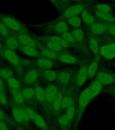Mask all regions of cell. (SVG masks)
<instances>
[{
    "label": "cell",
    "instance_id": "obj_1",
    "mask_svg": "<svg viewBox=\"0 0 115 130\" xmlns=\"http://www.w3.org/2000/svg\"><path fill=\"white\" fill-rule=\"evenodd\" d=\"M2 22H4L8 28L13 30L20 32L22 30V26L21 23L14 17H12V16L2 17Z\"/></svg>",
    "mask_w": 115,
    "mask_h": 130
},
{
    "label": "cell",
    "instance_id": "obj_2",
    "mask_svg": "<svg viewBox=\"0 0 115 130\" xmlns=\"http://www.w3.org/2000/svg\"><path fill=\"white\" fill-rule=\"evenodd\" d=\"M12 114L14 119L17 123H23L29 120L24 109L22 108H14L12 109Z\"/></svg>",
    "mask_w": 115,
    "mask_h": 130
},
{
    "label": "cell",
    "instance_id": "obj_3",
    "mask_svg": "<svg viewBox=\"0 0 115 130\" xmlns=\"http://www.w3.org/2000/svg\"><path fill=\"white\" fill-rule=\"evenodd\" d=\"M85 10V6L81 4L71 6L65 10L64 12V16L66 18H71L73 16H79Z\"/></svg>",
    "mask_w": 115,
    "mask_h": 130
},
{
    "label": "cell",
    "instance_id": "obj_4",
    "mask_svg": "<svg viewBox=\"0 0 115 130\" xmlns=\"http://www.w3.org/2000/svg\"><path fill=\"white\" fill-rule=\"evenodd\" d=\"M101 54L108 60L115 59V43L104 45L100 48Z\"/></svg>",
    "mask_w": 115,
    "mask_h": 130
},
{
    "label": "cell",
    "instance_id": "obj_5",
    "mask_svg": "<svg viewBox=\"0 0 115 130\" xmlns=\"http://www.w3.org/2000/svg\"><path fill=\"white\" fill-rule=\"evenodd\" d=\"M91 95L90 92V88L87 87L83 90L81 93L79 97V106L81 108L86 107V106L89 103V102L91 101Z\"/></svg>",
    "mask_w": 115,
    "mask_h": 130
},
{
    "label": "cell",
    "instance_id": "obj_6",
    "mask_svg": "<svg viewBox=\"0 0 115 130\" xmlns=\"http://www.w3.org/2000/svg\"><path fill=\"white\" fill-rule=\"evenodd\" d=\"M4 56L6 59L13 66H17L19 64V58L18 55L14 52V50L6 49L4 50Z\"/></svg>",
    "mask_w": 115,
    "mask_h": 130
},
{
    "label": "cell",
    "instance_id": "obj_7",
    "mask_svg": "<svg viewBox=\"0 0 115 130\" xmlns=\"http://www.w3.org/2000/svg\"><path fill=\"white\" fill-rule=\"evenodd\" d=\"M97 79L104 85H110L115 80V77L112 74L99 72L97 73Z\"/></svg>",
    "mask_w": 115,
    "mask_h": 130
},
{
    "label": "cell",
    "instance_id": "obj_8",
    "mask_svg": "<svg viewBox=\"0 0 115 130\" xmlns=\"http://www.w3.org/2000/svg\"><path fill=\"white\" fill-rule=\"evenodd\" d=\"M45 90V100L47 102L52 103L58 94V89L56 85H49L46 87Z\"/></svg>",
    "mask_w": 115,
    "mask_h": 130
},
{
    "label": "cell",
    "instance_id": "obj_9",
    "mask_svg": "<svg viewBox=\"0 0 115 130\" xmlns=\"http://www.w3.org/2000/svg\"><path fill=\"white\" fill-rule=\"evenodd\" d=\"M39 77L38 72L35 69H31L25 73L23 80L26 84H32L37 81Z\"/></svg>",
    "mask_w": 115,
    "mask_h": 130
},
{
    "label": "cell",
    "instance_id": "obj_10",
    "mask_svg": "<svg viewBox=\"0 0 115 130\" xmlns=\"http://www.w3.org/2000/svg\"><path fill=\"white\" fill-rule=\"evenodd\" d=\"M17 39L19 41V42L22 45H26V46L35 47L37 45V43L33 39L30 38V37L24 34L19 33L17 35Z\"/></svg>",
    "mask_w": 115,
    "mask_h": 130
},
{
    "label": "cell",
    "instance_id": "obj_11",
    "mask_svg": "<svg viewBox=\"0 0 115 130\" xmlns=\"http://www.w3.org/2000/svg\"><path fill=\"white\" fill-rule=\"evenodd\" d=\"M102 83L97 79L95 80L93 83H91V85L89 86L90 88V92H91V98L93 99L99 94L102 91Z\"/></svg>",
    "mask_w": 115,
    "mask_h": 130
},
{
    "label": "cell",
    "instance_id": "obj_12",
    "mask_svg": "<svg viewBox=\"0 0 115 130\" xmlns=\"http://www.w3.org/2000/svg\"><path fill=\"white\" fill-rule=\"evenodd\" d=\"M88 74H87V69L85 67H81L79 70V73L77 74V83L79 86H82L84 85L88 78Z\"/></svg>",
    "mask_w": 115,
    "mask_h": 130
},
{
    "label": "cell",
    "instance_id": "obj_13",
    "mask_svg": "<svg viewBox=\"0 0 115 130\" xmlns=\"http://www.w3.org/2000/svg\"><path fill=\"white\" fill-rule=\"evenodd\" d=\"M107 27L106 24L100 22H94L90 26V30L93 34L102 35L106 32Z\"/></svg>",
    "mask_w": 115,
    "mask_h": 130
},
{
    "label": "cell",
    "instance_id": "obj_14",
    "mask_svg": "<svg viewBox=\"0 0 115 130\" xmlns=\"http://www.w3.org/2000/svg\"><path fill=\"white\" fill-rule=\"evenodd\" d=\"M81 18L83 20V21L85 22V24L87 25H90L93 24L95 22V19L93 15L87 10H84L81 14Z\"/></svg>",
    "mask_w": 115,
    "mask_h": 130
},
{
    "label": "cell",
    "instance_id": "obj_15",
    "mask_svg": "<svg viewBox=\"0 0 115 130\" xmlns=\"http://www.w3.org/2000/svg\"><path fill=\"white\" fill-rule=\"evenodd\" d=\"M21 51L23 54L29 57H37L38 56V51L35 47L26 46V45H22Z\"/></svg>",
    "mask_w": 115,
    "mask_h": 130
},
{
    "label": "cell",
    "instance_id": "obj_16",
    "mask_svg": "<svg viewBox=\"0 0 115 130\" xmlns=\"http://www.w3.org/2000/svg\"><path fill=\"white\" fill-rule=\"evenodd\" d=\"M6 45L8 49L15 50L19 47L20 42L18 39L15 38L14 37L8 36L6 39Z\"/></svg>",
    "mask_w": 115,
    "mask_h": 130
},
{
    "label": "cell",
    "instance_id": "obj_17",
    "mask_svg": "<svg viewBox=\"0 0 115 130\" xmlns=\"http://www.w3.org/2000/svg\"><path fill=\"white\" fill-rule=\"evenodd\" d=\"M95 15L102 20L106 21V22H114L115 20V18L114 16L112 15L110 12H100L97 10H95Z\"/></svg>",
    "mask_w": 115,
    "mask_h": 130
},
{
    "label": "cell",
    "instance_id": "obj_18",
    "mask_svg": "<svg viewBox=\"0 0 115 130\" xmlns=\"http://www.w3.org/2000/svg\"><path fill=\"white\" fill-rule=\"evenodd\" d=\"M36 62L39 67L43 69H51L53 67L52 62L50 59L39 58L37 59Z\"/></svg>",
    "mask_w": 115,
    "mask_h": 130
},
{
    "label": "cell",
    "instance_id": "obj_19",
    "mask_svg": "<svg viewBox=\"0 0 115 130\" xmlns=\"http://www.w3.org/2000/svg\"><path fill=\"white\" fill-rule=\"evenodd\" d=\"M32 121H34L35 125L39 128L40 129H45L47 127V123L45 120L44 119V118L42 117L39 114L36 113Z\"/></svg>",
    "mask_w": 115,
    "mask_h": 130
},
{
    "label": "cell",
    "instance_id": "obj_20",
    "mask_svg": "<svg viewBox=\"0 0 115 130\" xmlns=\"http://www.w3.org/2000/svg\"><path fill=\"white\" fill-rule=\"evenodd\" d=\"M11 93H12L13 99L14 101L18 104H23L24 102V98L22 93V91H19L18 89H11Z\"/></svg>",
    "mask_w": 115,
    "mask_h": 130
},
{
    "label": "cell",
    "instance_id": "obj_21",
    "mask_svg": "<svg viewBox=\"0 0 115 130\" xmlns=\"http://www.w3.org/2000/svg\"><path fill=\"white\" fill-rule=\"evenodd\" d=\"M35 95L37 101H44L45 100V90L41 86L37 87L35 89Z\"/></svg>",
    "mask_w": 115,
    "mask_h": 130
},
{
    "label": "cell",
    "instance_id": "obj_22",
    "mask_svg": "<svg viewBox=\"0 0 115 130\" xmlns=\"http://www.w3.org/2000/svg\"><path fill=\"white\" fill-rule=\"evenodd\" d=\"M97 70H98V63L97 61H93L87 68L88 77L90 78L94 77L97 73Z\"/></svg>",
    "mask_w": 115,
    "mask_h": 130
},
{
    "label": "cell",
    "instance_id": "obj_23",
    "mask_svg": "<svg viewBox=\"0 0 115 130\" xmlns=\"http://www.w3.org/2000/svg\"><path fill=\"white\" fill-rule=\"evenodd\" d=\"M41 54L45 58L52 60V59H56L58 57V55L56 52L50 49H45L41 51Z\"/></svg>",
    "mask_w": 115,
    "mask_h": 130
},
{
    "label": "cell",
    "instance_id": "obj_24",
    "mask_svg": "<svg viewBox=\"0 0 115 130\" xmlns=\"http://www.w3.org/2000/svg\"><path fill=\"white\" fill-rule=\"evenodd\" d=\"M81 22H82V19L79 16H73L71 18H69L68 20L69 24L75 28H79L81 25Z\"/></svg>",
    "mask_w": 115,
    "mask_h": 130
},
{
    "label": "cell",
    "instance_id": "obj_25",
    "mask_svg": "<svg viewBox=\"0 0 115 130\" xmlns=\"http://www.w3.org/2000/svg\"><path fill=\"white\" fill-rule=\"evenodd\" d=\"M60 60L66 64H75L77 62V60L73 55L64 54L60 56Z\"/></svg>",
    "mask_w": 115,
    "mask_h": 130
},
{
    "label": "cell",
    "instance_id": "obj_26",
    "mask_svg": "<svg viewBox=\"0 0 115 130\" xmlns=\"http://www.w3.org/2000/svg\"><path fill=\"white\" fill-rule=\"evenodd\" d=\"M63 100V96L60 93H58L54 100L53 104V108L55 111H58L61 109V105H62V102Z\"/></svg>",
    "mask_w": 115,
    "mask_h": 130
},
{
    "label": "cell",
    "instance_id": "obj_27",
    "mask_svg": "<svg viewBox=\"0 0 115 130\" xmlns=\"http://www.w3.org/2000/svg\"><path fill=\"white\" fill-rule=\"evenodd\" d=\"M70 79H71V76L69 73L62 71L58 73V81L61 84H67L70 81Z\"/></svg>",
    "mask_w": 115,
    "mask_h": 130
},
{
    "label": "cell",
    "instance_id": "obj_28",
    "mask_svg": "<svg viewBox=\"0 0 115 130\" xmlns=\"http://www.w3.org/2000/svg\"><path fill=\"white\" fill-rule=\"evenodd\" d=\"M6 82L8 83V85H9V87L11 88V89H19L20 87V82L14 77L7 79Z\"/></svg>",
    "mask_w": 115,
    "mask_h": 130
},
{
    "label": "cell",
    "instance_id": "obj_29",
    "mask_svg": "<svg viewBox=\"0 0 115 130\" xmlns=\"http://www.w3.org/2000/svg\"><path fill=\"white\" fill-rule=\"evenodd\" d=\"M43 75L48 81H54L56 79H58V73L56 71H50V69H47L46 71H43Z\"/></svg>",
    "mask_w": 115,
    "mask_h": 130
},
{
    "label": "cell",
    "instance_id": "obj_30",
    "mask_svg": "<svg viewBox=\"0 0 115 130\" xmlns=\"http://www.w3.org/2000/svg\"><path fill=\"white\" fill-rule=\"evenodd\" d=\"M56 30L60 33H64V32H68L69 30V25L67 22L64 21H60L58 22L56 24Z\"/></svg>",
    "mask_w": 115,
    "mask_h": 130
},
{
    "label": "cell",
    "instance_id": "obj_31",
    "mask_svg": "<svg viewBox=\"0 0 115 130\" xmlns=\"http://www.w3.org/2000/svg\"><path fill=\"white\" fill-rule=\"evenodd\" d=\"M51 41H52L54 43L60 45L61 47H67L69 46V43L67 41H65L62 37L54 36L51 38Z\"/></svg>",
    "mask_w": 115,
    "mask_h": 130
},
{
    "label": "cell",
    "instance_id": "obj_32",
    "mask_svg": "<svg viewBox=\"0 0 115 130\" xmlns=\"http://www.w3.org/2000/svg\"><path fill=\"white\" fill-rule=\"evenodd\" d=\"M14 76V73L10 69H4L0 71V77L3 79H10Z\"/></svg>",
    "mask_w": 115,
    "mask_h": 130
},
{
    "label": "cell",
    "instance_id": "obj_33",
    "mask_svg": "<svg viewBox=\"0 0 115 130\" xmlns=\"http://www.w3.org/2000/svg\"><path fill=\"white\" fill-rule=\"evenodd\" d=\"M22 93L25 100H30L35 95V89L32 87H26L22 89Z\"/></svg>",
    "mask_w": 115,
    "mask_h": 130
},
{
    "label": "cell",
    "instance_id": "obj_34",
    "mask_svg": "<svg viewBox=\"0 0 115 130\" xmlns=\"http://www.w3.org/2000/svg\"><path fill=\"white\" fill-rule=\"evenodd\" d=\"M89 47H90V49L92 52L96 53L98 52V51L100 50L99 48V44H98V42L94 38H91L90 40H89Z\"/></svg>",
    "mask_w": 115,
    "mask_h": 130
},
{
    "label": "cell",
    "instance_id": "obj_35",
    "mask_svg": "<svg viewBox=\"0 0 115 130\" xmlns=\"http://www.w3.org/2000/svg\"><path fill=\"white\" fill-rule=\"evenodd\" d=\"M95 10H97V11H100V12H110V11H111V8L108 4H97L95 6Z\"/></svg>",
    "mask_w": 115,
    "mask_h": 130
},
{
    "label": "cell",
    "instance_id": "obj_36",
    "mask_svg": "<svg viewBox=\"0 0 115 130\" xmlns=\"http://www.w3.org/2000/svg\"><path fill=\"white\" fill-rule=\"evenodd\" d=\"M72 35L74 37V38L77 41H81L83 39V32L82 31V30H81L79 28H77L74 29V30L72 31Z\"/></svg>",
    "mask_w": 115,
    "mask_h": 130
},
{
    "label": "cell",
    "instance_id": "obj_37",
    "mask_svg": "<svg viewBox=\"0 0 115 130\" xmlns=\"http://www.w3.org/2000/svg\"><path fill=\"white\" fill-rule=\"evenodd\" d=\"M0 34L4 37L10 36V30L3 22H0Z\"/></svg>",
    "mask_w": 115,
    "mask_h": 130
},
{
    "label": "cell",
    "instance_id": "obj_38",
    "mask_svg": "<svg viewBox=\"0 0 115 130\" xmlns=\"http://www.w3.org/2000/svg\"><path fill=\"white\" fill-rule=\"evenodd\" d=\"M69 121H70V120L68 119L66 115L61 116L60 117L58 118V120L59 125L62 127H66L69 125Z\"/></svg>",
    "mask_w": 115,
    "mask_h": 130
},
{
    "label": "cell",
    "instance_id": "obj_39",
    "mask_svg": "<svg viewBox=\"0 0 115 130\" xmlns=\"http://www.w3.org/2000/svg\"><path fill=\"white\" fill-rule=\"evenodd\" d=\"M73 100L70 97H67L65 98H63L62 102V105H61V109H66L68 108L69 106L72 105Z\"/></svg>",
    "mask_w": 115,
    "mask_h": 130
},
{
    "label": "cell",
    "instance_id": "obj_40",
    "mask_svg": "<svg viewBox=\"0 0 115 130\" xmlns=\"http://www.w3.org/2000/svg\"><path fill=\"white\" fill-rule=\"evenodd\" d=\"M47 47L49 49H50V50L54 51V52H59L61 50V48H62L60 45H58L57 43H56L51 40L50 41L47 43Z\"/></svg>",
    "mask_w": 115,
    "mask_h": 130
},
{
    "label": "cell",
    "instance_id": "obj_41",
    "mask_svg": "<svg viewBox=\"0 0 115 130\" xmlns=\"http://www.w3.org/2000/svg\"><path fill=\"white\" fill-rule=\"evenodd\" d=\"M62 37L65 41H67L68 43H74L75 41V39L74 38V37L72 35V33L69 32H64L62 34Z\"/></svg>",
    "mask_w": 115,
    "mask_h": 130
},
{
    "label": "cell",
    "instance_id": "obj_42",
    "mask_svg": "<svg viewBox=\"0 0 115 130\" xmlns=\"http://www.w3.org/2000/svg\"><path fill=\"white\" fill-rule=\"evenodd\" d=\"M75 107L73 106V105H71V106H69L67 110V113H66V115L68 117L70 121L73 119V118L75 117Z\"/></svg>",
    "mask_w": 115,
    "mask_h": 130
},
{
    "label": "cell",
    "instance_id": "obj_43",
    "mask_svg": "<svg viewBox=\"0 0 115 130\" xmlns=\"http://www.w3.org/2000/svg\"><path fill=\"white\" fill-rule=\"evenodd\" d=\"M0 104L3 106H7L8 104V97L4 91H0Z\"/></svg>",
    "mask_w": 115,
    "mask_h": 130
},
{
    "label": "cell",
    "instance_id": "obj_44",
    "mask_svg": "<svg viewBox=\"0 0 115 130\" xmlns=\"http://www.w3.org/2000/svg\"><path fill=\"white\" fill-rule=\"evenodd\" d=\"M24 109L25 112H26V115L28 116L29 120H33V118H34V117L36 115V112L32 108H30L29 107H25Z\"/></svg>",
    "mask_w": 115,
    "mask_h": 130
},
{
    "label": "cell",
    "instance_id": "obj_45",
    "mask_svg": "<svg viewBox=\"0 0 115 130\" xmlns=\"http://www.w3.org/2000/svg\"><path fill=\"white\" fill-rule=\"evenodd\" d=\"M0 130H9L8 125L4 120H0Z\"/></svg>",
    "mask_w": 115,
    "mask_h": 130
},
{
    "label": "cell",
    "instance_id": "obj_46",
    "mask_svg": "<svg viewBox=\"0 0 115 130\" xmlns=\"http://www.w3.org/2000/svg\"><path fill=\"white\" fill-rule=\"evenodd\" d=\"M108 32H109L110 34L114 35V36H115V24L110 25L109 27L108 28Z\"/></svg>",
    "mask_w": 115,
    "mask_h": 130
},
{
    "label": "cell",
    "instance_id": "obj_47",
    "mask_svg": "<svg viewBox=\"0 0 115 130\" xmlns=\"http://www.w3.org/2000/svg\"><path fill=\"white\" fill-rule=\"evenodd\" d=\"M6 118H7V116L5 112L0 108V120H4L6 119Z\"/></svg>",
    "mask_w": 115,
    "mask_h": 130
},
{
    "label": "cell",
    "instance_id": "obj_48",
    "mask_svg": "<svg viewBox=\"0 0 115 130\" xmlns=\"http://www.w3.org/2000/svg\"><path fill=\"white\" fill-rule=\"evenodd\" d=\"M4 83L3 81V79L0 77V91H4Z\"/></svg>",
    "mask_w": 115,
    "mask_h": 130
},
{
    "label": "cell",
    "instance_id": "obj_49",
    "mask_svg": "<svg viewBox=\"0 0 115 130\" xmlns=\"http://www.w3.org/2000/svg\"><path fill=\"white\" fill-rule=\"evenodd\" d=\"M52 4H56L57 2H58V0H50Z\"/></svg>",
    "mask_w": 115,
    "mask_h": 130
},
{
    "label": "cell",
    "instance_id": "obj_50",
    "mask_svg": "<svg viewBox=\"0 0 115 130\" xmlns=\"http://www.w3.org/2000/svg\"><path fill=\"white\" fill-rule=\"evenodd\" d=\"M2 43H1V42H0V51L2 50Z\"/></svg>",
    "mask_w": 115,
    "mask_h": 130
},
{
    "label": "cell",
    "instance_id": "obj_51",
    "mask_svg": "<svg viewBox=\"0 0 115 130\" xmlns=\"http://www.w3.org/2000/svg\"><path fill=\"white\" fill-rule=\"evenodd\" d=\"M72 1H75V2H78V1H80V0H72Z\"/></svg>",
    "mask_w": 115,
    "mask_h": 130
},
{
    "label": "cell",
    "instance_id": "obj_52",
    "mask_svg": "<svg viewBox=\"0 0 115 130\" xmlns=\"http://www.w3.org/2000/svg\"><path fill=\"white\" fill-rule=\"evenodd\" d=\"M62 1H64V2H67V0H62Z\"/></svg>",
    "mask_w": 115,
    "mask_h": 130
},
{
    "label": "cell",
    "instance_id": "obj_53",
    "mask_svg": "<svg viewBox=\"0 0 115 130\" xmlns=\"http://www.w3.org/2000/svg\"><path fill=\"white\" fill-rule=\"evenodd\" d=\"M18 130H22V129H18Z\"/></svg>",
    "mask_w": 115,
    "mask_h": 130
}]
</instances>
